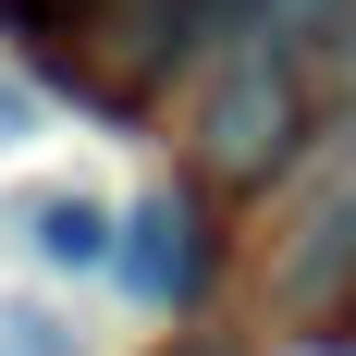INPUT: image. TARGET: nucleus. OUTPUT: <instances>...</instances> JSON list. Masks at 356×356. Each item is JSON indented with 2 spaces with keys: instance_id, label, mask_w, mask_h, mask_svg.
<instances>
[{
  "instance_id": "obj_3",
  "label": "nucleus",
  "mask_w": 356,
  "mask_h": 356,
  "mask_svg": "<svg viewBox=\"0 0 356 356\" xmlns=\"http://www.w3.org/2000/svg\"><path fill=\"white\" fill-rule=\"evenodd\" d=\"M111 234H123V221H99V197H37V209H25V246H37V258H62V270L111 258Z\"/></svg>"
},
{
  "instance_id": "obj_5",
  "label": "nucleus",
  "mask_w": 356,
  "mask_h": 356,
  "mask_svg": "<svg viewBox=\"0 0 356 356\" xmlns=\"http://www.w3.org/2000/svg\"><path fill=\"white\" fill-rule=\"evenodd\" d=\"M0 13H13V25H86L99 0H0Z\"/></svg>"
},
{
  "instance_id": "obj_6",
  "label": "nucleus",
  "mask_w": 356,
  "mask_h": 356,
  "mask_svg": "<svg viewBox=\"0 0 356 356\" xmlns=\"http://www.w3.org/2000/svg\"><path fill=\"white\" fill-rule=\"evenodd\" d=\"M184 356H221V344H184Z\"/></svg>"
},
{
  "instance_id": "obj_1",
  "label": "nucleus",
  "mask_w": 356,
  "mask_h": 356,
  "mask_svg": "<svg viewBox=\"0 0 356 356\" xmlns=\"http://www.w3.org/2000/svg\"><path fill=\"white\" fill-rule=\"evenodd\" d=\"M307 147V86H295V49H270V25H246L221 49L209 99H197V160L221 184H270Z\"/></svg>"
},
{
  "instance_id": "obj_4",
  "label": "nucleus",
  "mask_w": 356,
  "mask_h": 356,
  "mask_svg": "<svg viewBox=\"0 0 356 356\" xmlns=\"http://www.w3.org/2000/svg\"><path fill=\"white\" fill-rule=\"evenodd\" d=\"M0 356H86V344H74L49 307H0Z\"/></svg>"
},
{
  "instance_id": "obj_2",
  "label": "nucleus",
  "mask_w": 356,
  "mask_h": 356,
  "mask_svg": "<svg viewBox=\"0 0 356 356\" xmlns=\"http://www.w3.org/2000/svg\"><path fill=\"white\" fill-rule=\"evenodd\" d=\"M111 270H123L136 307H184V295H197V209H184V197H147V209L123 221Z\"/></svg>"
}]
</instances>
